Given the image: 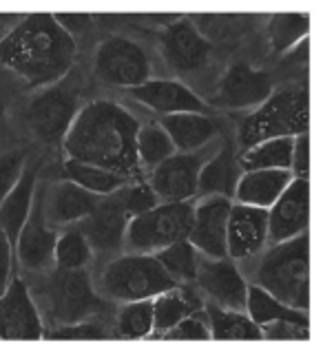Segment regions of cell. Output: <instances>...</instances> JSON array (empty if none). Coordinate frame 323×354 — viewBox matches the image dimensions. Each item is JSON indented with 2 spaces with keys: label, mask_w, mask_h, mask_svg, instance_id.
<instances>
[{
  "label": "cell",
  "mask_w": 323,
  "mask_h": 354,
  "mask_svg": "<svg viewBox=\"0 0 323 354\" xmlns=\"http://www.w3.org/2000/svg\"><path fill=\"white\" fill-rule=\"evenodd\" d=\"M140 122L124 106L111 100H95L77 111L62 140L66 160H77L109 169L127 180H142L138 162Z\"/></svg>",
  "instance_id": "cell-1"
},
{
  "label": "cell",
  "mask_w": 323,
  "mask_h": 354,
  "mask_svg": "<svg viewBox=\"0 0 323 354\" xmlns=\"http://www.w3.org/2000/svg\"><path fill=\"white\" fill-rule=\"evenodd\" d=\"M77 42L53 18L31 14L0 40V64L18 73L31 86H49L69 75Z\"/></svg>",
  "instance_id": "cell-2"
},
{
  "label": "cell",
  "mask_w": 323,
  "mask_h": 354,
  "mask_svg": "<svg viewBox=\"0 0 323 354\" xmlns=\"http://www.w3.org/2000/svg\"><path fill=\"white\" fill-rule=\"evenodd\" d=\"M310 241L308 232L273 243L257 268V286L282 304L306 310L310 306Z\"/></svg>",
  "instance_id": "cell-3"
},
{
  "label": "cell",
  "mask_w": 323,
  "mask_h": 354,
  "mask_svg": "<svg viewBox=\"0 0 323 354\" xmlns=\"http://www.w3.org/2000/svg\"><path fill=\"white\" fill-rule=\"evenodd\" d=\"M310 95L308 88H286L273 91L264 104L241 120L239 147L248 149L252 144L273 138H295L308 133Z\"/></svg>",
  "instance_id": "cell-4"
},
{
  "label": "cell",
  "mask_w": 323,
  "mask_h": 354,
  "mask_svg": "<svg viewBox=\"0 0 323 354\" xmlns=\"http://www.w3.org/2000/svg\"><path fill=\"white\" fill-rule=\"evenodd\" d=\"M100 286L107 297L127 304L158 297L160 292L175 288L177 281L162 268L155 254L133 252L107 263L100 277Z\"/></svg>",
  "instance_id": "cell-5"
},
{
  "label": "cell",
  "mask_w": 323,
  "mask_h": 354,
  "mask_svg": "<svg viewBox=\"0 0 323 354\" xmlns=\"http://www.w3.org/2000/svg\"><path fill=\"white\" fill-rule=\"evenodd\" d=\"M193 199L188 202H160L155 208L129 219L124 243L144 254H153L169 243L188 239L193 224Z\"/></svg>",
  "instance_id": "cell-6"
},
{
  "label": "cell",
  "mask_w": 323,
  "mask_h": 354,
  "mask_svg": "<svg viewBox=\"0 0 323 354\" xmlns=\"http://www.w3.org/2000/svg\"><path fill=\"white\" fill-rule=\"evenodd\" d=\"M44 301L58 326L77 324L102 313V301L95 295L84 268H55L44 283Z\"/></svg>",
  "instance_id": "cell-7"
},
{
  "label": "cell",
  "mask_w": 323,
  "mask_h": 354,
  "mask_svg": "<svg viewBox=\"0 0 323 354\" xmlns=\"http://www.w3.org/2000/svg\"><path fill=\"white\" fill-rule=\"evenodd\" d=\"M77 111H80L77 109V88L66 86L60 80L42 88L29 100L25 120L33 136L49 147H55V144H62Z\"/></svg>",
  "instance_id": "cell-8"
},
{
  "label": "cell",
  "mask_w": 323,
  "mask_h": 354,
  "mask_svg": "<svg viewBox=\"0 0 323 354\" xmlns=\"http://www.w3.org/2000/svg\"><path fill=\"white\" fill-rule=\"evenodd\" d=\"M93 71L104 84L133 88L151 80V60L136 40L111 36L100 42Z\"/></svg>",
  "instance_id": "cell-9"
},
{
  "label": "cell",
  "mask_w": 323,
  "mask_h": 354,
  "mask_svg": "<svg viewBox=\"0 0 323 354\" xmlns=\"http://www.w3.org/2000/svg\"><path fill=\"white\" fill-rule=\"evenodd\" d=\"M275 91V80L270 73L246 62H235L228 66V71L221 75L213 104L228 111L257 109L270 97Z\"/></svg>",
  "instance_id": "cell-10"
},
{
  "label": "cell",
  "mask_w": 323,
  "mask_h": 354,
  "mask_svg": "<svg viewBox=\"0 0 323 354\" xmlns=\"http://www.w3.org/2000/svg\"><path fill=\"white\" fill-rule=\"evenodd\" d=\"M208 160V155L199 151L173 153L149 173V184L160 202H188L197 195L199 169Z\"/></svg>",
  "instance_id": "cell-11"
},
{
  "label": "cell",
  "mask_w": 323,
  "mask_h": 354,
  "mask_svg": "<svg viewBox=\"0 0 323 354\" xmlns=\"http://www.w3.org/2000/svg\"><path fill=\"white\" fill-rule=\"evenodd\" d=\"M44 326L27 283L11 277L5 292L0 295V339L7 341H38Z\"/></svg>",
  "instance_id": "cell-12"
},
{
  "label": "cell",
  "mask_w": 323,
  "mask_h": 354,
  "mask_svg": "<svg viewBox=\"0 0 323 354\" xmlns=\"http://www.w3.org/2000/svg\"><path fill=\"white\" fill-rule=\"evenodd\" d=\"M193 281L202 288L206 297L213 299L215 306L246 313L248 286L230 257L197 259V272Z\"/></svg>",
  "instance_id": "cell-13"
},
{
  "label": "cell",
  "mask_w": 323,
  "mask_h": 354,
  "mask_svg": "<svg viewBox=\"0 0 323 354\" xmlns=\"http://www.w3.org/2000/svg\"><path fill=\"white\" fill-rule=\"evenodd\" d=\"M91 250L113 252L124 246V235L129 226V215L124 213L118 193L102 195L98 206L84 219L77 221Z\"/></svg>",
  "instance_id": "cell-14"
},
{
  "label": "cell",
  "mask_w": 323,
  "mask_h": 354,
  "mask_svg": "<svg viewBox=\"0 0 323 354\" xmlns=\"http://www.w3.org/2000/svg\"><path fill=\"white\" fill-rule=\"evenodd\" d=\"M268 241V208L230 204L226 224V252L230 259H248Z\"/></svg>",
  "instance_id": "cell-15"
},
{
  "label": "cell",
  "mask_w": 323,
  "mask_h": 354,
  "mask_svg": "<svg viewBox=\"0 0 323 354\" xmlns=\"http://www.w3.org/2000/svg\"><path fill=\"white\" fill-rule=\"evenodd\" d=\"M310 219V184L293 180L268 208V241L279 243L308 232Z\"/></svg>",
  "instance_id": "cell-16"
},
{
  "label": "cell",
  "mask_w": 323,
  "mask_h": 354,
  "mask_svg": "<svg viewBox=\"0 0 323 354\" xmlns=\"http://www.w3.org/2000/svg\"><path fill=\"white\" fill-rule=\"evenodd\" d=\"M164 58L177 73H193L204 69L213 44L195 29L191 20H175L162 31Z\"/></svg>",
  "instance_id": "cell-17"
},
{
  "label": "cell",
  "mask_w": 323,
  "mask_h": 354,
  "mask_svg": "<svg viewBox=\"0 0 323 354\" xmlns=\"http://www.w3.org/2000/svg\"><path fill=\"white\" fill-rule=\"evenodd\" d=\"M228 197H206L202 204H195L193 224L188 232V241L193 243L197 252L206 257H228L226 252V224H228Z\"/></svg>",
  "instance_id": "cell-18"
},
{
  "label": "cell",
  "mask_w": 323,
  "mask_h": 354,
  "mask_svg": "<svg viewBox=\"0 0 323 354\" xmlns=\"http://www.w3.org/2000/svg\"><path fill=\"white\" fill-rule=\"evenodd\" d=\"M44 195L36 193L33 197L31 210L20 228V235L14 243V250L18 254V261L25 266L27 270H40L49 266L53 259V246H55V230L47 224L44 217Z\"/></svg>",
  "instance_id": "cell-19"
},
{
  "label": "cell",
  "mask_w": 323,
  "mask_h": 354,
  "mask_svg": "<svg viewBox=\"0 0 323 354\" xmlns=\"http://www.w3.org/2000/svg\"><path fill=\"white\" fill-rule=\"evenodd\" d=\"M131 97L162 118L173 113H208L204 100L180 80H153L151 77L144 84L133 86Z\"/></svg>",
  "instance_id": "cell-20"
},
{
  "label": "cell",
  "mask_w": 323,
  "mask_h": 354,
  "mask_svg": "<svg viewBox=\"0 0 323 354\" xmlns=\"http://www.w3.org/2000/svg\"><path fill=\"white\" fill-rule=\"evenodd\" d=\"M38 173H40V162L38 160H27L22 166V173L14 188L7 193V197L0 202V228L11 241V246L16 243L20 228L25 224V219L31 210L33 197H36V186H38Z\"/></svg>",
  "instance_id": "cell-21"
},
{
  "label": "cell",
  "mask_w": 323,
  "mask_h": 354,
  "mask_svg": "<svg viewBox=\"0 0 323 354\" xmlns=\"http://www.w3.org/2000/svg\"><path fill=\"white\" fill-rule=\"evenodd\" d=\"M100 197L84 191L82 186H77L69 180H62L55 184L49 195H44V217H47L49 226H66L73 221L84 219L91 210L98 206Z\"/></svg>",
  "instance_id": "cell-22"
},
{
  "label": "cell",
  "mask_w": 323,
  "mask_h": 354,
  "mask_svg": "<svg viewBox=\"0 0 323 354\" xmlns=\"http://www.w3.org/2000/svg\"><path fill=\"white\" fill-rule=\"evenodd\" d=\"M295 180L288 169H261V171H243L237 180L235 195L239 204L270 208L288 184Z\"/></svg>",
  "instance_id": "cell-23"
},
{
  "label": "cell",
  "mask_w": 323,
  "mask_h": 354,
  "mask_svg": "<svg viewBox=\"0 0 323 354\" xmlns=\"http://www.w3.org/2000/svg\"><path fill=\"white\" fill-rule=\"evenodd\" d=\"M162 129L171 138L177 153H193L204 149L219 136V127L208 113H173L162 118Z\"/></svg>",
  "instance_id": "cell-24"
},
{
  "label": "cell",
  "mask_w": 323,
  "mask_h": 354,
  "mask_svg": "<svg viewBox=\"0 0 323 354\" xmlns=\"http://www.w3.org/2000/svg\"><path fill=\"white\" fill-rule=\"evenodd\" d=\"M239 180V164L235 162V151L230 144H224L221 151L204 162L197 177V193L204 197H232Z\"/></svg>",
  "instance_id": "cell-25"
},
{
  "label": "cell",
  "mask_w": 323,
  "mask_h": 354,
  "mask_svg": "<svg viewBox=\"0 0 323 354\" xmlns=\"http://www.w3.org/2000/svg\"><path fill=\"white\" fill-rule=\"evenodd\" d=\"M204 315L208 321L210 339L219 341H259L261 328L239 310H228L210 304L204 308Z\"/></svg>",
  "instance_id": "cell-26"
},
{
  "label": "cell",
  "mask_w": 323,
  "mask_h": 354,
  "mask_svg": "<svg viewBox=\"0 0 323 354\" xmlns=\"http://www.w3.org/2000/svg\"><path fill=\"white\" fill-rule=\"evenodd\" d=\"M195 310H202V304L195 295L184 288H171L158 297H153V335L162 337L166 330H171L177 321H182Z\"/></svg>",
  "instance_id": "cell-27"
},
{
  "label": "cell",
  "mask_w": 323,
  "mask_h": 354,
  "mask_svg": "<svg viewBox=\"0 0 323 354\" xmlns=\"http://www.w3.org/2000/svg\"><path fill=\"white\" fill-rule=\"evenodd\" d=\"M246 315L261 326H268L273 321H295V324L308 326V313L282 304L270 292H266L261 286H248L246 290Z\"/></svg>",
  "instance_id": "cell-28"
},
{
  "label": "cell",
  "mask_w": 323,
  "mask_h": 354,
  "mask_svg": "<svg viewBox=\"0 0 323 354\" xmlns=\"http://www.w3.org/2000/svg\"><path fill=\"white\" fill-rule=\"evenodd\" d=\"M293 140L295 138H273L252 144L239 155V169L261 171V169H288L293 162Z\"/></svg>",
  "instance_id": "cell-29"
},
{
  "label": "cell",
  "mask_w": 323,
  "mask_h": 354,
  "mask_svg": "<svg viewBox=\"0 0 323 354\" xmlns=\"http://www.w3.org/2000/svg\"><path fill=\"white\" fill-rule=\"evenodd\" d=\"M64 180H69L77 186H82L84 191L93 195H111L118 193L120 188H124L131 180L124 175H118L109 169L77 160H66L64 162Z\"/></svg>",
  "instance_id": "cell-30"
},
{
  "label": "cell",
  "mask_w": 323,
  "mask_h": 354,
  "mask_svg": "<svg viewBox=\"0 0 323 354\" xmlns=\"http://www.w3.org/2000/svg\"><path fill=\"white\" fill-rule=\"evenodd\" d=\"M136 149H138V162L140 169L153 171L155 166L162 164L164 160H169L175 151L171 138L166 136V131L162 124H140L138 138H136Z\"/></svg>",
  "instance_id": "cell-31"
},
{
  "label": "cell",
  "mask_w": 323,
  "mask_h": 354,
  "mask_svg": "<svg viewBox=\"0 0 323 354\" xmlns=\"http://www.w3.org/2000/svg\"><path fill=\"white\" fill-rule=\"evenodd\" d=\"M310 16L308 14H277L268 25V42L275 53H286L299 40L308 38Z\"/></svg>",
  "instance_id": "cell-32"
},
{
  "label": "cell",
  "mask_w": 323,
  "mask_h": 354,
  "mask_svg": "<svg viewBox=\"0 0 323 354\" xmlns=\"http://www.w3.org/2000/svg\"><path fill=\"white\" fill-rule=\"evenodd\" d=\"M155 259L162 263V268L169 272L175 281H193L197 272V250L188 239H180L169 243L162 250L153 252Z\"/></svg>",
  "instance_id": "cell-33"
},
{
  "label": "cell",
  "mask_w": 323,
  "mask_h": 354,
  "mask_svg": "<svg viewBox=\"0 0 323 354\" xmlns=\"http://www.w3.org/2000/svg\"><path fill=\"white\" fill-rule=\"evenodd\" d=\"M118 332L129 339H144L153 335V299L127 301L118 313Z\"/></svg>",
  "instance_id": "cell-34"
},
{
  "label": "cell",
  "mask_w": 323,
  "mask_h": 354,
  "mask_svg": "<svg viewBox=\"0 0 323 354\" xmlns=\"http://www.w3.org/2000/svg\"><path fill=\"white\" fill-rule=\"evenodd\" d=\"M91 246H89L86 237L82 235L80 228H69L64 230L60 237H55V246H53V261L60 266V268H84V266L91 261Z\"/></svg>",
  "instance_id": "cell-35"
},
{
  "label": "cell",
  "mask_w": 323,
  "mask_h": 354,
  "mask_svg": "<svg viewBox=\"0 0 323 354\" xmlns=\"http://www.w3.org/2000/svg\"><path fill=\"white\" fill-rule=\"evenodd\" d=\"M118 195H120L122 208H124V213L129 215V219L147 213V210H151V208H155L160 204V199L151 188V184L144 182V180H138L133 184L129 182L124 188H120Z\"/></svg>",
  "instance_id": "cell-36"
},
{
  "label": "cell",
  "mask_w": 323,
  "mask_h": 354,
  "mask_svg": "<svg viewBox=\"0 0 323 354\" xmlns=\"http://www.w3.org/2000/svg\"><path fill=\"white\" fill-rule=\"evenodd\" d=\"M162 337L169 341H208L210 330H208L206 315L202 310H195V313L184 317L182 321H177V324L171 330H166Z\"/></svg>",
  "instance_id": "cell-37"
},
{
  "label": "cell",
  "mask_w": 323,
  "mask_h": 354,
  "mask_svg": "<svg viewBox=\"0 0 323 354\" xmlns=\"http://www.w3.org/2000/svg\"><path fill=\"white\" fill-rule=\"evenodd\" d=\"M27 155H29L27 149H14L0 153V202H3L7 193L18 182L22 166L27 162Z\"/></svg>",
  "instance_id": "cell-38"
},
{
  "label": "cell",
  "mask_w": 323,
  "mask_h": 354,
  "mask_svg": "<svg viewBox=\"0 0 323 354\" xmlns=\"http://www.w3.org/2000/svg\"><path fill=\"white\" fill-rule=\"evenodd\" d=\"M44 339H104V330L100 328L93 321H77V324H62V326H55L53 330L44 332L42 335Z\"/></svg>",
  "instance_id": "cell-39"
},
{
  "label": "cell",
  "mask_w": 323,
  "mask_h": 354,
  "mask_svg": "<svg viewBox=\"0 0 323 354\" xmlns=\"http://www.w3.org/2000/svg\"><path fill=\"white\" fill-rule=\"evenodd\" d=\"M310 337V330L304 324L295 321H273L268 326H261V339H297L304 341Z\"/></svg>",
  "instance_id": "cell-40"
},
{
  "label": "cell",
  "mask_w": 323,
  "mask_h": 354,
  "mask_svg": "<svg viewBox=\"0 0 323 354\" xmlns=\"http://www.w3.org/2000/svg\"><path fill=\"white\" fill-rule=\"evenodd\" d=\"M290 173H293L295 180H308V173H310V140H308V133L295 136V140H293Z\"/></svg>",
  "instance_id": "cell-41"
},
{
  "label": "cell",
  "mask_w": 323,
  "mask_h": 354,
  "mask_svg": "<svg viewBox=\"0 0 323 354\" xmlns=\"http://www.w3.org/2000/svg\"><path fill=\"white\" fill-rule=\"evenodd\" d=\"M11 261H14V246L0 228V295L11 281Z\"/></svg>",
  "instance_id": "cell-42"
},
{
  "label": "cell",
  "mask_w": 323,
  "mask_h": 354,
  "mask_svg": "<svg viewBox=\"0 0 323 354\" xmlns=\"http://www.w3.org/2000/svg\"><path fill=\"white\" fill-rule=\"evenodd\" d=\"M308 49H310V38H304V40H299L293 49H288L286 53V62H299V64H308Z\"/></svg>",
  "instance_id": "cell-43"
},
{
  "label": "cell",
  "mask_w": 323,
  "mask_h": 354,
  "mask_svg": "<svg viewBox=\"0 0 323 354\" xmlns=\"http://www.w3.org/2000/svg\"><path fill=\"white\" fill-rule=\"evenodd\" d=\"M5 111H7V100L3 97V93H0V120L5 118Z\"/></svg>",
  "instance_id": "cell-44"
}]
</instances>
